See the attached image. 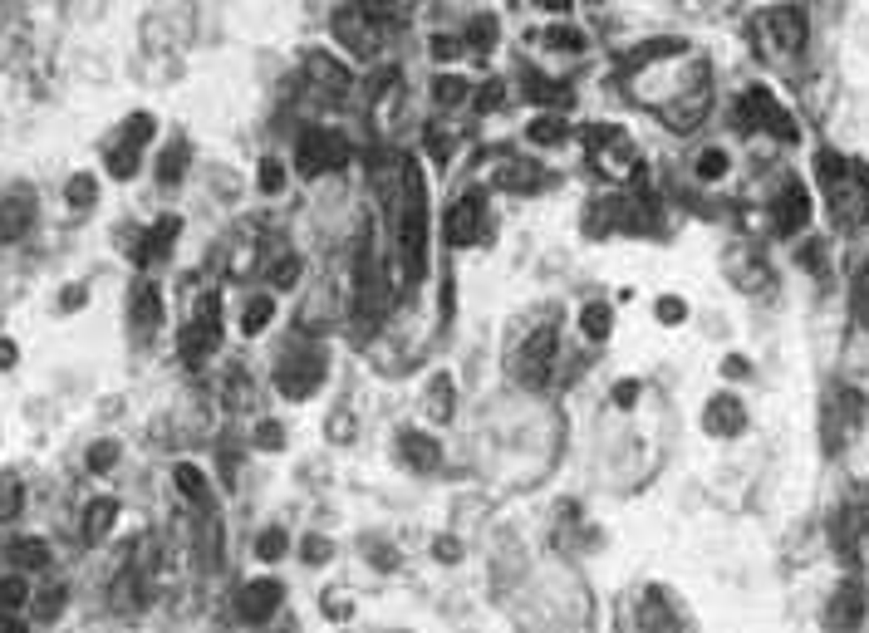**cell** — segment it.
Returning a JSON list of instances; mask_svg holds the SVG:
<instances>
[{
	"instance_id": "6da1fadb",
	"label": "cell",
	"mask_w": 869,
	"mask_h": 633,
	"mask_svg": "<svg viewBox=\"0 0 869 633\" xmlns=\"http://www.w3.org/2000/svg\"><path fill=\"white\" fill-rule=\"evenodd\" d=\"M408 201L398 216V251H403V285H418L427 270V197H423V172L403 168Z\"/></svg>"
},
{
	"instance_id": "7a4b0ae2",
	"label": "cell",
	"mask_w": 869,
	"mask_h": 633,
	"mask_svg": "<svg viewBox=\"0 0 869 633\" xmlns=\"http://www.w3.org/2000/svg\"><path fill=\"white\" fill-rule=\"evenodd\" d=\"M590 158L594 168L605 172V177L624 182L638 172V148H634V137L624 133V128H590Z\"/></svg>"
},
{
	"instance_id": "3957f363",
	"label": "cell",
	"mask_w": 869,
	"mask_h": 633,
	"mask_svg": "<svg viewBox=\"0 0 869 633\" xmlns=\"http://www.w3.org/2000/svg\"><path fill=\"white\" fill-rule=\"evenodd\" d=\"M555 329L545 324V329H536V334L521 344V354H516V379L521 383H530V388H541L545 379H551V369H555Z\"/></svg>"
},
{
	"instance_id": "277c9868",
	"label": "cell",
	"mask_w": 869,
	"mask_h": 633,
	"mask_svg": "<svg viewBox=\"0 0 869 633\" xmlns=\"http://www.w3.org/2000/svg\"><path fill=\"white\" fill-rule=\"evenodd\" d=\"M742 113L752 118V123H766L776 137H786V143H795V123L781 113V108H776V98L766 94L762 84H752V89H747V94H742Z\"/></svg>"
},
{
	"instance_id": "5b68a950",
	"label": "cell",
	"mask_w": 869,
	"mask_h": 633,
	"mask_svg": "<svg viewBox=\"0 0 869 633\" xmlns=\"http://www.w3.org/2000/svg\"><path fill=\"white\" fill-rule=\"evenodd\" d=\"M300 162H305V172L344 168V162H349V148H344L340 133H305V143H300Z\"/></svg>"
},
{
	"instance_id": "8992f818",
	"label": "cell",
	"mask_w": 869,
	"mask_h": 633,
	"mask_svg": "<svg viewBox=\"0 0 869 633\" xmlns=\"http://www.w3.org/2000/svg\"><path fill=\"white\" fill-rule=\"evenodd\" d=\"M859 619H865V590H859V584H840V590L830 594V609H826L830 633H855Z\"/></svg>"
},
{
	"instance_id": "52a82bcc",
	"label": "cell",
	"mask_w": 869,
	"mask_h": 633,
	"mask_svg": "<svg viewBox=\"0 0 869 633\" xmlns=\"http://www.w3.org/2000/svg\"><path fill=\"white\" fill-rule=\"evenodd\" d=\"M810 222V197L801 182H781V191H776V231H801V226Z\"/></svg>"
},
{
	"instance_id": "ba28073f",
	"label": "cell",
	"mask_w": 869,
	"mask_h": 633,
	"mask_svg": "<svg viewBox=\"0 0 869 633\" xmlns=\"http://www.w3.org/2000/svg\"><path fill=\"white\" fill-rule=\"evenodd\" d=\"M276 609H280V584H276V580H255V584H246L241 599H236V613H241L246 623H265Z\"/></svg>"
},
{
	"instance_id": "9c48e42d",
	"label": "cell",
	"mask_w": 869,
	"mask_h": 633,
	"mask_svg": "<svg viewBox=\"0 0 869 633\" xmlns=\"http://www.w3.org/2000/svg\"><path fill=\"white\" fill-rule=\"evenodd\" d=\"M319 379H325V363L309 359V354H300V359H290V363H280V369H276V383H280L286 398H305Z\"/></svg>"
},
{
	"instance_id": "30bf717a",
	"label": "cell",
	"mask_w": 869,
	"mask_h": 633,
	"mask_svg": "<svg viewBox=\"0 0 869 633\" xmlns=\"http://www.w3.org/2000/svg\"><path fill=\"white\" fill-rule=\"evenodd\" d=\"M702 422H708L712 437H737L747 422V408L742 398H732V393H717V398L708 402V412H702Z\"/></svg>"
},
{
	"instance_id": "8fae6325",
	"label": "cell",
	"mask_w": 869,
	"mask_h": 633,
	"mask_svg": "<svg viewBox=\"0 0 869 633\" xmlns=\"http://www.w3.org/2000/svg\"><path fill=\"white\" fill-rule=\"evenodd\" d=\"M447 241L452 246H472L477 241V226H481V197H462V207L447 211Z\"/></svg>"
},
{
	"instance_id": "7c38bea8",
	"label": "cell",
	"mask_w": 869,
	"mask_h": 633,
	"mask_svg": "<svg viewBox=\"0 0 869 633\" xmlns=\"http://www.w3.org/2000/svg\"><path fill=\"white\" fill-rule=\"evenodd\" d=\"M398 452H403V462L413 466V472H437V462H442V447H437V437H427V433H403L398 437Z\"/></svg>"
},
{
	"instance_id": "4fadbf2b",
	"label": "cell",
	"mask_w": 869,
	"mask_h": 633,
	"mask_svg": "<svg viewBox=\"0 0 869 633\" xmlns=\"http://www.w3.org/2000/svg\"><path fill=\"white\" fill-rule=\"evenodd\" d=\"M30 222H35V207L25 197L0 201V246H5V241H20V236L30 231Z\"/></svg>"
},
{
	"instance_id": "5bb4252c",
	"label": "cell",
	"mask_w": 869,
	"mask_h": 633,
	"mask_svg": "<svg viewBox=\"0 0 869 633\" xmlns=\"http://www.w3.org/2000/svg\"><path fill=\"white\" fill-rule=\"evenodd\" d=\"M766 30H776V35H781V44H786V50H801V44H806V15H801V11H771V15H766Z\"/></svg>"
},
{
	"instance_id": "9a60e30c",
	"label": "cell",
	"mask_w": 869,
	"mask_h": 633,
	"mask_svg": "<svg viewBox=\"0 0 869 633\" xmlns=\"http://www.w3.org/2000/svg\"><path fill=\"white\" fill-rule=\"evenodd\" d=\"M158 319H162V295H158L153 285H143L138 300H133V324H138V329H153Z\"/></svg>"
},
{
	"instance_id": "2e32d148",
	"label": "cell",
	"mask_w": 869,
	"mask_h": 633,
	"mask_svg": "<svg viewBox=\"0 0 869 633\" xmlns=\"http://www.w3.org/2000/svg\"><path fill=\"white\" fill-rule=\"evenodd\" d=\"M114 516H118V506L108 496L94 501V506H89V520H84V540H104L108 526H114Z\"/></svg>"
},
{
	"instance_id": "e0dca14e",
	"label": "cell",
	"mask_w": 869,
	"mask_h": 633,
	"mask_svg": "<svg viewBox=\"0 0 869 633\" xmlns=\"http://www.w3.org/2000/svg\"><path fill=\"white\" fill-rule=\"evenodd\" d=\"M309 69H315V79H329V84H325L329 94H344V89H349V69H340L329 54H315V59H309Z\"/></svg>"
},
{
	"instance_id": "ac0fdd59",
	"label": "cell",
	"mask_w": 869,
	"mask_h": 633,
	"mask_svg": "<svg viewBox=\"0 0 869 633\" xmlns=\"http://www.w3.org/2000/svg\"><path fill=\"white\" fill-rule=\"evenodd\" d=\"M11 555H15V565H25V570H40L44 559H50V545L35 540V535H25V540H15V545H11Z\"/></svg>"
},
{
	"instance_id": "d6986e66",
	"label": "cell",
	"mask_w": 869,
	"mask_h": 633,
	"mask_svg": "<svg viewBox=\"0 0 869 633\" xmlns=\"http://www.w3.org/2000/svg\"><path fill=\"white\" fill-rule=\"evenodd\" d=\"M849 309H855V324L869 329V265H859L855 290H849Z\"/></svg>"
},
{
	"instance_id": "ffe728a7",
	"label": "cell",
	"mask_w": 869,
	"mask_h": 633,
	"mask_svg": "<svg viewBox=\"0 0 869 633\" xmlns=\"http://www.w3.org/2000/svg\"><path fill=\"white\" fill-rule=\"evenodd\" d=\"M286 550H290V535H286V530H280V526L261 530V540H255V555H261V559H270V565H276V559L286 555Z\"/></svg>"
},
{
	"instance_id": "44dd1931",
	"label": "cell",
	"mask_w": 869,
	"mask_h": 633,
	"mask_svg": "<svg viewBox=\"0 0 869 633\" xmlns=\"http://www.w3.org/2000/svg\"><path fill=\"white\" fill-rule=\"evenodd\" d=\"M427 398H433V402H427V408H433V418H437V422H447V418H452V379H447V373H442V379H433V388H427Z\"/></svg>"
},
{
	"instance_id": "7402d4cb",
	"label": "cell",
	"mask_w": 869,
	"mask_h": 633,
	"mask_svg": "<svg viewBox=\"0 0 869 633\" xmlns=\"http://www.w3.org/2000/svg\"><path fill=\"white\" fill-rule=\"evenodd\" d=\"M20 501H25V486L15 476H0V520L20 516Z\"/></svg>"
},
{
	"instance_id": "603a6c76",
	"label": "cell",
	"mask_w": 869,
	"mask_h": 633,
	"mask_svg": "<svg viewBox=\"0 0 869 633\" xmlns=\"http://www.w3.org/2000/svg\"><path fill=\"white\" fill-rule=\"evenodd\" d=\"M177 491H182L187 501H202V496H207L202 472H197V466H177Z\"/></svg>"
},
{
	"instance_id": "cb8c5ba5",
	"label": "cell",
	"mask_w": 869,
	"mask_h": 633,
	"mask_svg": "<svg viewBox=\"0 0 869 633\" xmlns=\"http://www.w3.org/2000/svg\"><path fill=\"white\" fill-rule=\"evenodd\" d=\"M433 98L442 108H452V104H462V98H466V84L457 74H447V79H437V84H433Z\"/></svg>"
},
{
	"instance_id": "d4e9b609",
	"label": "cell",
	"mask_w": 869,
	"mask_h": 633,
	"mask_svg": "<svg viewBox=\"0 0 869 633\" xmlns=\"http://www.w3.org/2000/svg\"><path fill=\"white\" fill-rule=\"evenodd\" d=\"M270 309H276V305H270V295H255L251 309H246V334H261L265 319H270Z\"/></svg>"
},
{
	"instance_id": "484cf974",
	"label": "cell",
	"mask_w": 869,
	"mask_h": 633,
	"mask_svg": "<svg viewBox=\"0 0 869 633\" xmlns=\"http://www.w3.org/2000/svg\"><path fill=\"white\" fill-rule=\"evenodd\" d=\"M25 594H30V590H25V580H20V574H11V580H0V609H20V604H25Z\"/></svg>"
},
{
	"instance_id": "4316f807",
	"label": "cell",
	"mask_w": 869,
	"mask_h": 633,
	"mask_svg": "<svg viewBox=\"0 0 869 633\" xmlns=\"http://www.w3.org/2000/svg\"><path fill=\"white\" fill-rule=\"evenodd\" d=\"M584 334H590V339L609 334V309L605 305H584Z\"/></svg>"
},
{
	"instance_id": "83f0119b",
	"label": "cell",
	"mask_w": 869,
	"mask_h": 633,
	"mask_svg": "<svg viewBox=\"0 0 869 633\" xmlns=\"http://www.w3.org/2000/svg\"><path fill=\"white\" fill-rule=\"evenodd\" d=\"M530 137H536V143H560L565 123L560 118H536V123H530Z\"/></svg>"
},
{
	"instance_id": "f1b7e54d",
	"label": "cell",
	"mask_w": 869,
	"mask_h": 633,
	"mask_svg": "<svg viewBox=\"0 0 869 633\" xmlns=\"http://www.w3.org/2000/svg\"><path fill=\"white\" fill-rule=\"evenodd\" d=\"M286 187V168H280L276 158H265L261 162V191H280Z\"/></svg>"
},
{
	"instance_id": "f546056e",
	"label": "cell",
	"mask_w": 869,
	"mask_h": 633,
	"mask_svg": "<svg viewBox=\"0 0 869 633\" xmlns=\"http://www.w3.org/2000/svg\"><path fill=\"white\" fill-rule=\"evenodd\" d=\"M698 172H702V177H722V172H727V152H722V148H708V152L698 158Z\"/></svg>"
},
{
	"instance_id": "4dcf8cb0",
	"label": "cell",
	"mask_w": 869,
	"mask_h": 633,
	"mask_svg": "<svg viewBox=\"0 0 869 633\" xmlns=\"http://www.w3.org/2000/svg\"><path fill=\"white\" fill-rule=\"evenodd\" d=\"M114 462H118V442H98L94 452H89V472H108Z\"/></svg>"
},
{
	"instance_id": "1f68e13d",
	"label": "cell",
	"mask_w": 869,
	"mask_h": 633,
	"mask_svg": "<svg viewBox=\"0 0 869 633\" xmlns=\"http://www.w3.org/2000/svg\"><path fill=\"white\" fill-rule=\"evenodd\" d=\"M491 40H497V20H491V15H481V20L472 25V44H477V50H491Z\"/></svg>"
},
{
	"instance_id": "d6a6232c",
	"label": "cell",
	"mask_w": 869,
	"mask_h": 633,
	"mask_svg": "<svg viewBox=\"0 0 869 633\" xmlns=\"http://www.w3.org/2000/svg\"><path fill=\"white\" fill-rule=\"evenodd\" d=\"M683 315H688V305H683V300H658V319H663V324H683Z\"/></svg>"
},
{
	"instance_id": "836d02e7",
	"label": "cell",
	"mask_w": 869,
	"mask_h": 633,
	"mask_svg": "<svg viewBox=\"0 0 869 633\" xmlns=\"http://www.w3.org/2000/svg\"><path fill=\"white\" fill-rule=\"evenodd\" d=\"M89 197H94V182H89V177L69 182V201H74V207H89Z\"/></svg>"
},
{
	"instance_id": "e575fe53",
	"label": "cell",
	"mask_w": 869,
	"mask_h": 633,
	"mask_svg": "<svg viewBox=\"0 0 869 633\" xmlns=\"http://www.w3.org/2000/svg\"><path fill=\"white\" fill-rule=\"evenodd\" d=\"M295 275H300V261H295V255H286V265H276V280H280V285H295Z\"/></svg>"
},
{
	"instance_id": "d590c367",
	"label": "cell",
	"mask_w": 869,
	"mask_h": 633,
	"mask_svg": "<svg viewBox=\"0 0 869 633\" xmlns=\"http://www.w3.org/2000/svg\"><path fill=\"white\" fill-rule=\"evenodd\" d=\"M501 98H506V94H501V84H487V89L477 94V108H497Z\"/></svg>"
},
{
	"instance_id": "8d00e7d4",
	"label": "cell",
	"mask_w": 869,
	"mask_h": 633,
	"mask_svg": "<svg viewBox=\"0 0 869 633\" xmlns=\"http://www.w3.org/2000/svg\"><path fill=\"white\" fill-rule=\"evenodd\" d=\"M59 609H64V590H50V599H40V613H44V619H54Z\"/></svg>"
},
{
	"instance_id": "74e56055",
	"label": "cell",
	"mask_w": 869,
	"mask_h": 633,
	"mask_svg": "<svg viewBox=\"0 0 869 633\" xmlns=\"http://www.w3.org/2000/svg\"><path fill=\"white\" fill-rule=\"evenodd\" d=\"M634 398H638V383H619V388H615V402H619V408H634Z\"/></svg>"
},
{
	"instance_id": "f35d334b",
	"label": "cell",
	"mask_w": 869,
	"mask_h": 633,
	"mask_svg": "<svg viewBox=\"0 0 869 633\" xmlns=\"http://www.w3.org/2000/svg\"><path fill=\"white\" fill-rule=\"evenodd\" d=\"M551 44H560V50H580V35H575V30H551Z\"/></svg>"
},
{
	"instance_id": "ab89813d",
	"label": "cell",
	"mask_w": 869,
	"mask_h": 633,
	"mask_svg": "<svg viewBox=\"0 0 869 633\" xmlns=\"http://www.w3.org/2000/svg\"><path fill=\"white\" fill-rule=\"evenodd\" d=\"M457 550H462V545H457L452 535H442V540H437V555H442L447 565H452V559H462V555H457Z\"/></svg>"
},
{
	"instance_id": "60d3db41",
	"label": "cell",
	"mask_w": 869,
	"mask_h": 633,
	"mask_svg": "<svg viewBox=\"0 0 869 633\" xmlns=\"http://www.w3.org/2000/svg\"><path fill=\"white\" fill-rule=\"evenodd\" d=\"M433 54H442V59H452V54H457V40H452V35H437V40H433Z\"/></svg>"
},
{
	"instance_id": "b9f144b4",
	"label": "cell",
	"mask_w": 869,
	"mask_h": 633,
	"mask_svg": "<svg viewBox=\"0 0 869 633\" xmlns=\"http://www.w3.org/2000/svg\"><path fill=\"white\" fill-rule=\"evenodd\" d=\"M280 437H286V433H280L276 422H265V427H261V447H280Z\"/></svg>"
},
{
	"instance_id": "7bdbcfd3",
	"label": "cell",
	"mask_w": 869,
	"mask_h": 633,
	"mask_svg": "<svg viewBox=\"0 0 869 633\" xmlns=\"http://www.w3.org/2000/svg\"><path fill=\"white\" fill-rule=\"evenodd\" d=\"M305 559H315V565H319V559H329V545H325V540H309V545H305Z\"/></svg>"
},
{
	"instance_id": "ee69618b",
	"label": "cell",
	"mask_w": 869,
	"mask_h": 633,
	"mask_svg": "<svg viewBox=\"0 0 869 633\" xmlns=\"http://www.w3.org/2000/svg\"><path fill=\"white\" fill-rule=\"evenodd\" d=\"M84 300H89V295H84V290H79V285H74V290H64V309H79V305H84Z\"/></svg>"
},
{
	"instance_id": "f6af8a7d",
	"label": "cell",
	"mask_w": 869,
	"mask_h": 633,
	"mask_svg": "<svg viewBox=\"0 0 869 633\" xmlns=\"http://www.w3.org/2000/svg\"><path fill=\"white\" fill-rule=\"evenodd\" d=\"M15 363V344H0V369H11Z\"/></svg>"
},
{
	"instance_id": "bcb514c9",
	"label": "cell",
	"mask_w": 869,
	"mask_h": 633,
	"mask_svg": "<svg viewBox=\"0 0 869 633\" xmlns=\"http://www.w3.org/2000/svg\"><path fill=\"white\" fill-rule=\"evenodd\" d=\"M545 5H551L555 15H560V11H570V0H545Z\"/></svg>"
}]
</instances>
